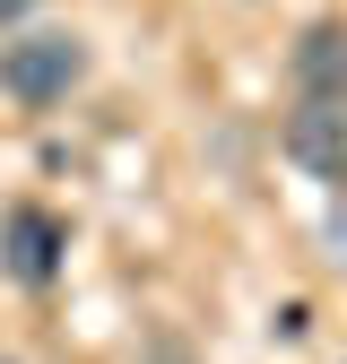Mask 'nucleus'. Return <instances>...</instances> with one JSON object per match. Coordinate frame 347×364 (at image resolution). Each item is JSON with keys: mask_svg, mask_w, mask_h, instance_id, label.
I'll list each match as a JSON object with an SVG mask.
<instances>
[{"mask_svg": "<svg viewBox=\"0 0 347 364\" xmlns=\"http://www.w3.org/2000/svg\"><path fill=\"white\" fill-rule=\"evenodd\" d=\"M87 78V35L78 26H26L0 43V96L26 113H53L70 87Z\"/></svg>", "mask_w": 347, "mask_h": 364, "instance_id": "nucleus-1", "label": "nucleus"}, {"mask_svg": "<svg viewBox=\"0 0 347 364\" xmlns=\"http://www.w3.org/2000/svg\"><path fill=\"white\" fill-rule=\"evenodd\" d=\"M61 260H70V225H61L53 208L18 200L9 217H0V269H9L18 287H53V278H61Z\"/></svg>", "mask_w": 347, "mask_h": 364, "instance_id": "nucleus-2", "label": "nucleus"}, {"mask_svg": "<svg viewBox=\"0 0 347 364\" xmlns=\"http://www.w3.org/2000/svg\"><path fill=\"white\" fill-rule=\"evenodd\" d=\"M287 156L313 182H347V105H304L287 113Z\"/></svg>", "mask_w": 347, "mask_h": 364, "instance_id": "nucleus-3", "label": "nucleus"}, {"mask_svg": "<svg viewBox=\"0 0 347 364\" xmlns=\"http://www.w3.org/2000/svg\"><path fill=\"white\" fill-rule=\"evenodd\" d=\"M295 96L304 105H347V26L338 18H313L295 43Z\"/></svg>", "mask_w": 347, "mask_h": 364, "instance_id": "nucleus-4", "label": "nucleus"}, {"mask_svg": "<svg viewBox=\"0 0 347 364\" xmlns=\"http://www.w3.org/2000/svg\"><path fill=\"white\" fill-rule=\"evenodd\" d=\"M26 9H35V0H0V26H18V18H26Z\"/></svg>", "mask_w": 347, "mask_h": 364, "instance_id": "nucleus-5", "label": "nucleus"}, {"mask_svg": "<svg viewBox=\"0 0 347 364\" xmlns=\"http://www.w3.org/2000/svg\"><path fill=\"white\" fill-rule=\"evenodd\" d=\"M0 364H9V355H0Z\"/></svg>", "mask_w": 347, "mask_h": 364, "instance_id": "nucleus-6", "label": "nucleus"}]
</instances>
